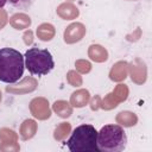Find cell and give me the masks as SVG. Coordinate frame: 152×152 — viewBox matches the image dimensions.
Returning a JSON list of instances; mask_svg holds the SVG:
<instances>
[{"instance_id": "obj_1", "label": "cell", "mask_w": 152, "mask_h": 152, "mask_svg": "<svg viewBox=\"0 0 152 152\" xmlns=\"http://www.w3.org/2000/svg\"><path fill=\"white\" fill-rule=\"evenodd\" d=\"M23 55L11 48L0 49V81L5 83H15L24 74Z\"/></svg>"}, {"instance_id": "obj_2", "label": "cell", "mask_w": 152, "mask_h": 152, "mask_svg": "<svg viewBox=\"0 0 152 152\" xmlns=\"http://www.w3.org/2000/svg\"><path fill=\"white\" fill-rule=\"evenodd\" d=\"M99 152H120L127 145V135L119 125H106L97 132Z\"/></svg>"}, {"instance_id": "obj_3", "label": "cell", "mask_w": 152, "mask_h": 152, "mask_svg": "<svg viewBox=\"0 0 152 152\" xmlns=\"http://www.w3.org/2000/svg\"><path fill=\"white\" fill-rule=\"evenodd\" d=\"M97 131L93 125H81L77 126L69 140L66 141L68 148L71 152H99L97 145Z\"/></svg>"}, {"instance_id": "obj_4", "label": "cell", "mask_w": 152, "mask_h": 152, "mask_svg": "<svg viewBox=\"0 0 152 152\" xmlns=\"http://www.w3.org/2000/svg\"><path fill=\"white\" fill-rule=\"evenodd\" d=\"M25 66L32 75L43 76L53 69L55 62L49 50L31 48L25 53Z\"/></svg>"}, {"instance_id": "obj_5", "label": "cell", "mask_w": 152, "mask_h": 152, "mask_svg": "<svg viewBox=\"0 0 152 152\" xmlns=\"http://www.w3.org/2000/svg\"><path fill=\"white\" fill-rule=\"evenodd\" d=\"M30 109H31L33 116H36L38 119H42V120L48 119L51 114V112L49 109V102L45 99H42V97L32 100L31 104H30Z\"/></svg>"}, {"instance_id": "obj_6", "label": "cell", "mask_w": 152, "mask_h": 152, "mask_svg": "<svg viewBox=\"0 0 152 152\" xmlns=\"http://www.w3.org/2000/svg\"><path fill=\"white\" fill-rule=\"evenodd\" d=\"M86 33V27L81 23H74L66 27L64 31V40L65 43H75L82 39V37Z\"/></svg>"}, {"instance_id": "obj_7", "label": "cell", "mask_w": 152, "mask_h": 152, "mask_svg": "<svg viewBox=\"0 0 152 152\" xmlns=\"http://www.w3.org/2000/svg\"><path fill=\"white\" fill-rule=\"evenodd\" d=\"M90 99V95H89V91L86 90V89H81V90H77L75 91L72 95H71V99H70V102L72 106L75 107H83L88 103Z\"/></svg>"}, {"instance_id": "obj_8", "label": "cell", "mask_w": 152, "mask_h": 152, "mask_svg": "<svg viewBox=\"0 0 152 152\" xmlns=\"http://www.w3.org/2000/svg\"><path fill=\"white\" fill-rule=\"evenodd\" d=\"M57 13L63 19H74L78 15V10L72 4H62L57 8Z\"/></svg>"}, {"instance_id": "obj_9", "label": "cell", "mask_w": 152, "mask_h": 152, "mask_svg": "<svg viewBox=\"0 0 152 152\" xmlns=\"http://www.w3.org/2000/svg\"><path fill=\"white\" fill-rule=\"evenodd\" d=\"M127 74V64L125 62H118L110 70V78L113 81H122Z\"/></svg>"}, {"instance_id": "obj_10", "label": "cell", "mask_w": 152, "mask_h": 152, "mask_svg": "<svg viewBox=\"0 0 152 152\" xmlns=\"http://www.w3.org/2000/svg\"><path fill=\"white\" fill-rule=\"evenodd\" d=\"M11 24H12V26L15 27L17 30H23V28H26V27L30 26L31 19H30V17H27L26 14L18 13V14H14V15L11 18Z\"/></svg>"}, {"instance_id": "obj_11", "label": "cell", "mask_w": 152, "mask_h": 152, "mask_svg": "<svg viewBox=\"0 0 152 152\" xmlns=\"http://www.w3.org/2000/svg\"><path fill=\"white\" fill-rule=\"evenodd\" d=\"M89 56L95 62H103L107 59L108 53L104 50V48H102L100 45H91L89 48Z\"/></svg>"}, {"instance_id": "obj_12", "label": "cell", "mask_w": 152, "mask_h": 152, "mask_svg": "<svg viewBox=\"0 0 152 152\" xmlns=\"http://www.w3.org/2000/svg\"><path fill=\"white\" fill-rule=\"evenodd\" d=\"M34 0H0V7L10 5L15 10H27L32 6Z\"/></svg>"}, {"instance_id": "obj_13", "label": "cell", "mask_w": 152, "mask_h": 152, "mask_svg": "<svg viewBox=\"0 0 152 152\" xmlns=\"http://www.w3.org/2000/svg\"><path fill=\"white\" fill-rule=\"evenodd\" d=\"M37 36H38L42 40H44V42L50 40V39H52V37L55 36V28H53V26L50 25V24H42V25L37 28Z\"/></svg>"}, {"instance_id": "obj_14", "label": "cell", "mask_w": 152, "mask_h": 152, "mask_svg": "<svg viewBox=\"0 0 152 152\" xmlns=\"http://www.w3.org/2000/svg\"><path fill=\"white\" fill-rule=\"evenodd\" d=\"M53 110L61 116V118H68L71 115V107L66 101H56L53 103Z\"/></svg>"}, {"instance_id": "obj_15", "label": "cell", "mask_w": 152, "mask_h": 152, "mask_svg": "<svg viewBox=\"0 0 152 152\" xmlns=\"http://www.w3.org/2000/svg\"><path fill=\"white\" fill-rule=\"evenodd\" d=\"M36 132V122L33 120H26L24 121L23 126H21V135L24 139H28L31 137H33Z\"/></svg>"}, {"instance_id": "obj_16", "label": "cell", "mask_w": 152, "mask_h": 152, "mask_svg": "<svg viewBox=\"0 0 152 152\" xmlns=\"http://www.w3.org/2000/svg\"><path fill=\"white\" fill-rule=\"evenodd\" d=\"M118 122L122 124L124 126H132L137 122V116L133 114V113H129V112H122L118 115L116 118Z\"/></svg>"}, {"instance_id": "obj_17", "label": "cell", "mask_w": 152, "mask_h": 152, "mask_svg": "<svg viewBox=\"0 0 152 152\" xmlns=\"http://www.w3.org/2000/svg\"><path fill=\"white\" fill-rule=\"evenodd\" d=\"M127 93H128L127 87L124 86V84H120V86L116 87V89L114 90V93L112 95H113L114 99H118V101H124L127 97Z\"/></svg>"}, {"instance_id": "obj_18", "label": "cell", "mask_w": 152, "mask_h": 152, "mask_svg": "<svg viewBox=\"0 0 152 152\" xmlns=\"http://www.w3.org/2000/svg\"><path fill=\"white\" fill-rule=\"evenodd\" d=\"M69 131H70V124L63 122L62 125H59L56 128V131H55V138L56 139H62L63 137H65V134H68Z\"/></svg>"}, {"instance_id": "obj_19", "label": "cell", "mask_w": 152, "mask_h": 152, "mask_svg": "<svg viewBox=\"0 0 152 152\" xmlns=\"http://www.w3.org/2000/svg\"><path fill=\"white\" fill-rule=\"evenodd\" d=\"M68 81H69L74 87H76V86H81V83H82V78H81V76H78L75 71H69V74H68Z\"/></svg>"}, {"instance_id": "obj_20", "label": "cell", "mask_w": 152, "mask_h": 152, "mask_svg": "<svg viewBox=\"0 0 152 152\" xmlns=\"http://www.w3.org/2000/svg\"><path fill=\"white\" fill-rule=\"evenodd\" d=\"M76 66L81 72H88L90 70V68H91L90 63L87 62V61H77L76 62Z\"/></svg>"}, {"instance_id": "obj_21", "label": "cell", "mask_w": 152, "mask_h": 152, "mask_svg": "<svg viewBox=\"0 0 152 152\" xmlns=\"http://www.w3.org/2000/svg\"><path fill=\"white\" fill-rule=\"evenodd\" d=\"M6 21H7V15H6V12H5L4 10H0V30H1V28L5 26Z\"/></svg>"}, {"instance_id": "obj_22", "label": "cell", "mask_w": 152, "mask_h": 152, "mask_svg": "<svg viewBox=\"0 0 152 152\" xmlns=\"http://www.w3.org/2000/svg\"><path fill=\"white\" fill-rule=\"evenodd\" d=\"M0 100H1V93H0Z\"/></svg>"}]
</instances>
